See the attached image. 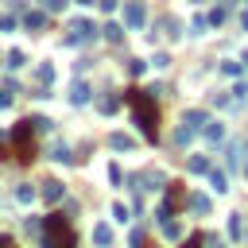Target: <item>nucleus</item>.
Returning <instances> with one entry per match:
<instances>
[{
  "label": "nucleus",
  "instance_id": "nucleus-1",
  "mask_svg": "<svg viewBox=\"0 0 248 248\" xmlns=\"http://www.w3.org/2000/svg\"><path fill=\"white\" fill-rule=\"evenodd\" d=\"M124 105L132 108L143 140H155L159 136V108H155V93L151 89H124Z\"/></svg>",
  "mask_w": 248,
  "mask_h": 248
},
{
  "label": "nucleus",
  "instance_id": "nucleus-2",
  "mask_svg": "<svg viewBox=\"0 0 248 248\" xmlns=\"http://www.w3.org/2000/svg\"><path fill=\"white\" fill-rule=\"evenodd\" d=\"M39 244H43V248H74L78 240H74V229H70V221H66L62 213H46V217H43V236H39Z\"/></svg>",
  "mask_w": 248,
  "mask_h": 248
},
{
  "label": "nucleus",
  "instance_id": "nucleus-3",
  "mask_svg": "<svg viewBox=\"0 0 248 248\" xmlns=\"http://www.w3.org/2000/svg\"><path fill=\"white\" fill-rule=\"evenodd\" d=\"M12 147H16V159H23V163L35 159V124L31 120H19L12 128Z\"/></svg>",
  "mask_w": 248,
  "mask_h": 248
},
{
  "label": "nucleus",
  "instance_id": "nucleus-4",
  "mask_svg": "<svg viewBox=\"0 0 248 248\" xmlns=\"http://www.w3.org/2000/svg\"><path fill=\"white\" fill-rule=\"evenodd\" d=\"M89 39H97V27L89 19H74L70 31H66V46H78V43H89Z\"/></svg>",
  "mask_w": 248,
  "mask_h": 248
},
{
  "label": "nucleus",
  "instance_id": "nucleus-5",
  "mask_svg": "<svg viewBox=\"0 0 248 248\" xmlns=\"http://www.w3.org/2000/svg\"><path fill=\"white\" fill-rule=\"evenodd\" d=\"M178 205H186V194H182V186H178V182H167V202L159 205V221H167Z\"/></svg>",
  "mask_w": 248,
  "mask_h": 248
},
{
  "label": "nucleus",
  "instance_id": "nucleus-6",
  "mask_svg": "<svg viewBox=\"0 0 248 248\" xmlns=\"http://www.w3.org/2000/svg\"><path fill=\"white\" fill-rule=\"evenodd\" d=\"M143 19H147L143 0H128V4H124V23H128L132 31H140V27H143Z\"/></svg>",
  "mask_w": 248,
  "mask_h": 248
},
{
  "label": "nucleus",
  "instance_id": "nucleus-7",
  "mask_svg": "<svg viewBox=\"0 0 248 248\" xmlns=\"http://www.w3.org/2000/svg\"><path fill=\"white\" fill-rule=\"evenodd\" d=\"M182 128H186V132H202V128H205V108H190V112H182Z\"/></svg>",
  "mask_w": 248,
  "mask_h": 248
},
{
  "label": "nucleus",
  "instance_id": "nucleus-8",
  "mask_svg": "<svg viewBox=\"0 0 248 248\" xmlns=\"http://www.w3.org/2000/svg\"><path fill=\"white\" fill-rule=\"evenodd\" d=\"M140 182H147L143 190H167V174H163V170H143Z\"/></svg>",
  "mask_w": 248,
  "mask_h": 248
},
{
  "label": "nucleus",
  "instance_id": "nucleus-9",
  "mask_svg": "<svg viewBox=\"0 0 248 248\" xmlns=\"http://www.w3.org/2000/svg\"><path fill=\"white\" fill-rule=\"evenodd\" d=\"M108 147H112V151H132V147H136V140H132V136H124V132H112V136H108Z\"/></svg>",
  "mask_w": 248,
  "mask_h": 248
},
{
  "label": "nucleus",
  "instance_id": "nucleus-10",
  "mask_svg": "<svg viewBox=\"0 0 248 248\" xmlns=\"http://www.w3.org/2000/svg\"><path fill=\"white\" fill-rule=\"evenodd\" d=\"M43 23H46V12H35V8L23 12V27H27V31H39Z\"/></svg>",
  "mask_w": 248,
  "mask_h": 248
},
{
  "label": "nucleus",
  "instance_id": "nucleus-11",
  "mask_svg": "<svg viewBox=\"0 0 248 248\" xmlns=\"http://www.w3.org/2000/svg\"><path fill=\"white\" fill-rule=\"evenodd\" d=\"M35 78H39V89H46V85L54 81V66H50V62H39V66H35Z\"/></svg>",
  "mask_w": 248,
  "mask_h": 248
},
{
  "label": "nucleus",
  "instance_id": "nucleus-12",
  "mask_svg": "<svg viewBox=\"0 0 248 248\" xmlns=\"http://www.w3.org/2000/svg\"><path fill=\"white\" fill-rule=\"evenodd\" d=\"M186 205H190L198 217H205V213H209V198H205V194H190V198H186Z\"/></svg>",
  "mask_w": 248,
  "mask_h": 248
},
{
  "label": "nucleus",
  "instance_id": "nucleus-13",
  "mask_svg": "<svg viewBox=\"0 0 248 248\" xmlns=\"http://www.w3.org/2000/svg\"><path fill=\"white\" fill-rule=\"evenodd\" d=\"M70 101H74V105H85V101H89V85H85V81H74V85H70Z\"/></svg>",
  "mask_w": 248,
  "mask_h": 248
},
{
  "label": "nucleus",
  "instance_id": "nucleus-14",
  "mask_svg": "<svg viewBox=\"0 0 248 248\" xmlns=\"http://www.w3.org/2000/svg\"><path fill=\"white\" fill-rule=\"evenodd\" d=\"M205 174H209V182H213V190H217V194H225V190H229V178H225V170H217V167H209Z\"/></svg>",
  "mask_w": 248,
  "mask_h": 248
},
{
  "label": "nucleus",
  "instance_id": "nucleus-15",
  "mask_svg": "<svg viewBox=\"0 0 248 248\" xmlns=\"http://www.w3.org/2000/svg\"><path fill=\"white\" fill-rule=\"evenodd\" d=\"M43 198H46V202H58V198H62V182H58V178H46V182H43Z\"/></svg>",
  "mask_w": 248,
  "mask_h": 248
},
{
  "label": "nucleus",
  "instance_id": "nucleus-16",
  "mask_svg": "<svg viewBox=\"0 0 248 248\" xmlns=\"http://www.w3.org/2000/svg\"><path fill=\"white\" fill-rule=\"evenodd\" d=\"M97 108H101V112L108 116V112H116V108H120V97H116V93H105V97L97 101Z\"/></svg>",
  "mask_w": 248,
  "mask_h": 248
},
{
  "label": "nucleus",
  "instance_id": "nucleus-17",
  "mask_svg": "<svg viewBox=\"0 0 248 248\" xmlns=\"http://www.w3.org/2000/svg\"><path fill=\"white\" fill-rule=\"evenodd\" d=\"M205 140H209V143H221V140H225V124H209V120H205Z\"/></svg>",
  "mask_w": 248,
  "mask_h": 248
},
{
  "label": "nucleus",
  "instance_id": "nucleus-18",
  "mask_svg": "<svg viewBox=\"0 0 248 248\" xmlns=\"http://www.w3.org/2000/svg\"><path fill=\"white\" fill-rule=\"evenodd\" d=\"M50 159H54V163H74V155H70L66 143H54V147H50Z\"/></svg>",
  "mask_w": 248,
  "mask_h": 248
},
{
  "label": "nucleus",
  "instance_id": "nucleus-19",
  "mask_svg": "<svg viewBox=\"0 0 248 248\" xmlns=\"http://www.w3.org/2000/svg\"><path fill=\"white\" fill-rule=\"evenodd\" d=\"M163 236H167V240H178V236H182V225H178L174 217H167V221H163Z\"/></svg>",
  "mask_w": 248,
  "mask_h": 248
},
{
  "label": "nucleus",
  "instance_id": "nucleus-20",
  "mask_svg": "<svg viewBox=\"0 0 248 248\" xmlns=\"http://www.w3.org/2000/svg\"><path fill=\"white\" fill-rule=\"evenodd\" d=\"M101 31H105V39H108V43H120V39H124V27H120V23H105Z\"/></svg>",
  "mask_w": 248,
  "mask_h": 248
},
{
  "label": "nucleus",
  "instance_id": "nucleus-21",
  "mask_svg": "<svg viewBox=\"0 0 248 248\" xmlns=\"http://www.w3.org/2000/svg\"><path fill=\"white\" fill-rule=\"evenodd\" d=\"M16 202H19V205H31V202H35V186H27V182H23V186L16 190Z\"/></svg>",
  "mask_w": 248,
  "mask_h": 248
},
{
  "label": "nucleus",
  "instance_id": "nucleus-22",
  "mask_svg": "<svg viewBox=\"0 0 248 248\" xmlns=\"http://www.w3.org/2000/svg\"><path fill=\"white\" fill-rule=\"evenodd\" d=\"M23 232L27 236H43V221L39 217H23Z\"/></svg>",
  "mask_w": 248,
  "mask_h": 248
},
{
  "label": "nucleus",
  "instance_id": "nucleus-23",
  "mask_svg": "<svg viewBox=\"0 0 248 248\" xmlns=\"http://www.w3.org/2000/svg\"><path fill=\"white\" fill-rule=\"evenodd\" d=\"M229 232H232L236 240H244V221H240V213H229Z\"/></svg>",
  "mask_w": 248,
  "mask_h": 248
},
{
  "label": "nucleus",
  "instance_id": "nucleus-24",
  "mask_svg": "<svg viewBox=\"0 0 248 248\" xmlns=\"http://www.w3.org/2000/svg\"><path fill=\"white\" fill-rule=\"evenodd\" d=\"M93 240L97 244H112V229L108 225H93Z\"/></svg>",
  "mask_w": 248,
  "mask_h": 248
},
{
  "label": "nucleus",
  "instance_id": "nucleus-25",
  "mask_svg": "<svg viewBox=\"0 0 248 248\" xmlns=\"http://www.w3.org/2000/svg\"><path fill=\"white\" fill-rule=\"evenodd\" d=\"M23 62H27V58H23V50H8V58H4V66H8V70H19Z\"/></svg>",
  "mask_w": 248,
  "mask_h": 248
},
{
  "label": "nucleus",
  "instance_id": "nucleus-26",
  "mask_svg": "<svg viewBox=\"0 0 248 248\" xmlns=\"http://www.w3.org/2000/svg\"><path fill=\"white\" fill-rule=\"evenodd\" d=\"M186 167H190L194 174H205V170H209V159H205V155H194V159H190Z\"/></svg>",
  "mask_w": 248,
  "mask_h": 248
},
{
  "label": "nucleus",
  "instance_id": "nucleus-27",
  "mask_svg": "<svg viewBox=\"0 0 248 248\" xmlns=\"http://www.w3.org/2000/svg\"><path fill=\"white\" fill-rule=\"evenodd\" d=\"M221 74H229V78H240V74H244V62H221Z\"/></svg>",
  "mask_w": 248,
  "mask_h": 248
},
{
  "label": "nucleus",
  "instance_id": "nucleus-28",
  "mask_svg": "<svg viewBox=\"0 0 248 248\" xmlns=\"http://www.w3.org/2000/svg\"><path fill=\"white\" fill-rule=\"evenodd\" d=\"M143 70H147V62H143V58H128V74H132V78H140Z\"/></svg>",
  "mask_w": 248,
  "mask_h": 248
},
{
  "label": "nucleus",
  "instance_id": "nucleus-29",
  "mask_svg": "<svg viewBox=\"0 0 248 248\" xmlns=\"http://www.w3.org/2000/svg\"><path fill=\"white\" fill-rule=\"evenodd\" d=\"M240 155H244V143H232L229 147V167H240Z\"/></svg>",
  "mask_w": 248,
  "mask_h": 248
},
{
  "label": "nucleus",
  "instance_id": "nucleus-30",
  "mask_svg": "<svg viewBox=\"0 0 248 248\" xmlns=\"http://www.w3.org/2000/svg\"><path fill=\"white\" fill-rule=\"evenodd\" d=\"M190 140H194V132H186V128H182V124H178V132H174V143H178V147H186V143H190Z\"/></svg>",
  "mask_w": 248,
  "mask_h": 248
},
{
  "label": "nucleus",
  "instance_id": "nucleus-31",
  "mask_svg": "<svg viewBox=\"0 0 248 248\" xmlns=\"http://www.w3.org/2000/svg\"><path fill=\"white\" fill-rule=\"evenodd\" d=\"M16 27V16L12 12H0V31H12Z\"/></svg>",
  "mask_w": 248,
  "mask_h": 248
},
{
  "label": "nucleus",
  "instance_id": "nucleus-32",
  "mask_svg": "<svg viewBox=\"0 0 248 248\" xmlns=\"http://www.w3.org/2000/svg\"><path fill=\"white\" fill-rule=\"evenodd\" d=\"M163 23H167V35H170V39H178V35H182V31H178V19H170V16H167Z\"/></svg>",
  "mask_w": 248,
  "mask_h": 248
},
{
  "label": "nucleus",
  "instance_id": "nucleus-33",
  "mask_svg": "<svg viewBox=\"0 0 248 248\" xmlns=\"http://www.w3.org/2000/svg\"><path fill=\"white\" fill-rule=\"evenodd\" d=\"M112 217H116V221H128V205L116 202V205H112Z\"/></svg>",
  "mask_w": 248,
  "mask_h": 248
},
{
  "label": "nucleus",
  "instance_id": "nucleus-34",
  "mask_svg": "<svg viewBox=\"0 0 248 248\" xmlns=\"http://www.w3.org/2000/svg\"><path fill=\"white\" fill-rule=\"evenodd\" d=\"M221 19H225V8H213V12H209V23H213V27H221Z\"/></svg>",
  "mask_w": 248,
  "mask_h": 248
},
{
  "label": "nucleus",
  "instance_id": "nucleus-35",
  "mask_svg": "<svg viewBox=\"0 0 248 248\" xmlns=\"http://www.w3.org/2000/svg\"><path fill=\"white\" fill-rule=\"evenodd\" d=\"M232 97H236V101H244V97H248V81H236V89H232Z\"/></svg>",
  "mask_w": 248,
  "mask_h": 248
},
{
  "label": "nucleus",
  "instance_id": "nucleus-36",
  "mask_svg": "<svg viewBox=\"0 0 248 248\" xmlns=\"http://www.w3.org/2000/svg\"><path fill=\"white\" fill-rule=\"evenodd\" d=\"M43 8H46V12H62V8H66V0H43Z\"/></svg>",
  "mask_w": 248,
  "mask_h": 248
},
{
  "label": "nucleus",
  "instance_id": "nucleus-37",
  "mask_svg": "<svg viewBox=\"0 0 248 248\" xmlns=\"http://www.w3.org/2000/svg\"><path fill=\"white\" fill-rule=\"evenodd\" d=\"M205 23H209V19H194V23H190V35H202V31H205Z\"/></svg>",
  "mask_w": 248,
  "mask_h": 248
},
{
  "label": "nucleus",
  "instance_id": "nucleus-38",
  "mask_svg": "<svg viewBox=\"0 0 248 248\" xmlns=\"http://www.w3.org/2000/svg\"><path fill=\"white\" fill-rule=\"evenodd\" d=\"M132 248H143V229H136V232H132Z\"/></svg>",
  "mask_w": 248,
  "mask_h": 248
},
{
  "label": "nucleus",
  "instance_id": "nucleus-39",
  "mask_svg": "<svg viewBox=\"0 0 248 248\" xmlns=\"http://www.w3.org/2000/svg\"><path fill=\"white\" fill-rule=\"evenodd\" d=\"M8 105H12V93H8V85H4V89H0V108H8Z\"/></svg>",
  "mask_w": 248,
  "mask_h": 248
},
{
  "label": "nucleus",
  "instance_id": "nucleus-40",
  "mask_svg": "<svg viewBox=\"0 0 248 248\" xmlns=\"http://www.w3.org/2000/svg\"><path fill=\"white\" fill-rule=\"evenodd\" d=\"M202 244H205V236H190V240H186L182 248H202Z\"/></svg>",
  "mask_w": 248,
  "mask_h": 248
},
{
  "label": "nucleus",
  "instance_id": "nucleus-41",
  "mask_svg": "<svg viewBox=\"0 0 248 248\" xmlns=\"http://www.w3.org/2000/svg\"><path fill=\"white\" fill-rule=\"evenodd\" d=\"M101 12H116V0H101Z\"/></svg>",
  "mask_w": 248,
  "mask_h": 248
},
{
  "label": "nucleus",
  "instance_id": "nucleus-42",
  "mask_svg": "<svg viewBox=\"0 0 248 248\" xmlns=\"http://www.w3.org/2000/svg\"><path fill=\"white\" fill-rule=\"evenodd\" d=\"M209 244H213V248H225V240H221V236H209Z\"/></svg>",
  "mask_w": 248,
  "mask_h": 248
},
{
  "label": "nucleus",
  "instance_id": "nucleus-43",
  "mask_svg": "<svg viewBox=\"0 0 248 248\" xmlns=\"http://www.w3.org/2000/svg\"><path fill=\"white\" fill-rule=\"evenodd\" d=\"M240 27H244V31H248V8H244V12H240Z\"/></svg>",
  "mask_w": 248,
  "mask_h": 248
},
{
  "label": "nucleus",
  "instance_id": "nucleus-44",
  "mask_svg": "<svg viewBox=\"0 0 248 248\" xmlns=\"http://www.w3.org/2000/svg\"><path fill=\"white\" fill-rule=\"evenodd\" d=\"M0 248H16V244H12V240H8V236H0Z\"/></svg>",
  "mask_w": 248,
  "mask_h": 248
},
{
  "label": "nucleus",
  "instance_id": "nucleus-45",
  "mask_svg": "<svg viewBox=\"0 0 248 248\" xmlns=\"http://www.w3.org/2000/svg\"><path fill=\"white\" fill-rule=\"evenodd\" d=\"M74 4H93V0H74Z\"/></svg>",
  "mask_w": 248,
  "mask_h": 248
},
{
  "label": "nucleus",
  "instance_id": "nucleus-46",
  "mask_svg": "<svg viewBox=\"0 0 248 248\" xmlns=\"http://www.w3.org/2000/svg\"><path fill=\"white\" fill-rule=\"evenodd\" d=\"M240 62H244V70H248V54H244V58H240Z\"/></svg>",
  "mask_w": 248,
  "mask_h": 248
},
{
  "label": "nucleus",
  "instance_id": "nucleus-47",
  "mask_svg": "<svg viewBox=\"0 0 248 248\" xmlns=\"http://www.w3.org/2000/svg\"><path fill=\"white\" fill-rule=\"evenodd\" d=\"M190 4H198V0H190Z\"/></svg>",
  "mask_w": 248,
  "mask_h": 248
},
{
  "label": "nucleus",
  "instance_id": "nucleus-48",
  "mask_svg": "<svg viewBox=\"0 0 248 248\" xmlns=\"http://www.w3.org/2000/svg\"><path fill=\"white\" fill-rule=\"evenodd\" d=\"M244 174H248V167H244Z\"/></svg>",
  "mask_w": 248,
  "mask_h": 248
}]
</instances>
